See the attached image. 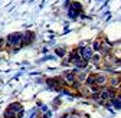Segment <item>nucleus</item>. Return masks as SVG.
<instances>
[{
  "mask_svg": "<svg viewBox=\"0 0 121 118\" xmlns=\"http://www.w3.org/2000/svg\"><path fill=\"white\" fill-rule=\"evenodd\" d=\"M66 118H81V115H79V114H77V112H72V114L66 115Z\"/></svg>",
  "mask_w": 121,
  "mask_h": 118,
  "instance_id": "13",
  "label": "nucleus"
},
{
  "mask_svg": "<svg viewBox=\"0 0 121 118\" xmlns=\"http://www.w3.org/2000/svg\"><path fill=\"white\" fill-rule=\"evenodd\" d=\"M85 84H86V86H95V73H89L86 76Z\"/></svg>",
  "mask_w": 121,
  "mask_h": 118,
  "instance_id": "11",
  "label": "nucleus"
},
{
  "mask_svg": "<svg viewBox=\"0 0 121 118\" xmlns=\"http://www.w3.org/2000/svg\"><path fill=\"white\" fill-rule=\"evenodd\" d=\"M102 40H104V38H98V39H95L94 40V43H92V49L94 51H97V52H101V48H102Z\"/></svg>",
  "mask_w": 121,
  "mask_h": 118,
  "instance_id": "7",
  "label": "nucleus"
},
{
  "mask_svg": "<svg viewBox=\"0 0 121 118\" xmlns=\"http://www.w3.org/2000/svg\"><path fill=\"white\" fill-rule=\"evenodd\" d=\"M102 61H104V56H102V53H95L94 56H92V63H95V65H102Z\"/></svg>",
  "mask_w": 121,
  "mask_h": 118,
  "instance_id": "9",
  "label": "nucleus"
},
{
  "mask_svg": "<svg viewBox=\"0 0 121 118\" xmlns=\"http://www.w3.org/2000/svg\"><path fill=\"white\" fill-rule=\"evenodd\" d=\"M81 56L85 62H89V61H92V56L95 55V51L91 48V46H82L81 48Z\"/></svg>",
  "mask_w": 121,
  "mask_h": 118,
  "instance_id": "3",
  "label": "nucleus"
},
{
  "mask_svg": "<svg viewBox=\"0 0 121 118\" xmlns=\"http://www.w3.org/2000/svg\"><path fill=\"white\" fill-rule=\"evenodd\" d=\"M71 9L69 10H72V12H75V13H77V14H79L81 12H82V6H81V3H78V2H72L71 3Z\"/></svg>",
  "mask_w": 121,
  "mask_h": 118,
  "instance_id": "10",
  "label": "nucleus"
},
{
  "mask_svg": "<svg viewBox=\"0 0 121 118\" xmlns=\"http://www.w3.org/2000/svg\"><path fill=\"white\" fill-rule=\"evenodd\" d=\"M62 79H64L65 85H68V86H73L75 84L78 82V81H77V76H75L73 72H66V73H64V75H62Z\"/></svg>",
  "mask_w": 121,
  "mask_h": 118,
  "instance_id": "4",
  "label": "nucleus"
},
{
  "mask_svg": "<svg viewBox=\"0 0 121 118\" xmlns=\"http://www.w3.org/2000/svg\"><path fill=\"white\" fill-rule=\"evenodd\" d=\"M4 43H7V42H4V39H0V49L4 46Z\"/></svg>",
  "mask_w": 121,
  "mask_h": 118,
  "instance_id": "14",
  "label": "nucleus"
},
{
  "mask_svg": "<svg viewBox=\"0 0 121 118\" xmlns=\"http://www.w3.org/2000/svg\"><path fill=\"white\" fill-rule=\"evenodd\" d=\"M22 112V107L19 104H12L6 111V118H17Z\"/></svg>",
  "mask_w": 121,
  "mask_h": 118,
  "instance_id": "2",
  "label": "nucleus"
},
{
  "mask_svg": "<svg viewBox=\"0 0 121 118\" xmlns=\"http://www.w3.org/2000/svg\"><path fill=\"white\" fill-rule=\"evenodd\" d=\"M107 84H108V78L105 76L104 73H95V85L97 86H99V88L102 86L104 88Z\"/></svg>",
  "mask_w": 121,
  "mask_h": 118,
  "instance_id": "6",
  "label": "nucleus"
},
{
  "mask_svg": "<svg viewBox=\"0 0 121 118\" xmlns=\"http://www.w3.org/2000/svg\"><path fill=\"white\" fill-rule=\"evenodd\" d=\"M7 45L9 46H13L14 49H19L22 45H23V35L22 33H12V35H9L7 36Z\"/></svg>",
  "mask_w": 121,
  "mask_h": 118,
  "instance_id": "1",
  "label": "nucleus"
},
{
  "mask_svg": "<svg viewBox=\"0 0 121 118\" xmlns=\"http://www.w3.org/2000/svg\"><path fill=\"white\" fill-rule=\"evenodd\" d=\"M33 38H35V35L32 32H26L23 35V45H29V43L33 40Z\"/></svg>",
  "mask_w": 121,
  "mask_h": 118,
  "instance_id": "8",
  "label": "nucleus"
},
{
  "mask_svg": "<svg viewBox=\"0 0 121 118\" xmlns=\"http://www.w3.org/2000/svg\"><path fill=\"white\" fill-rule=\"evenodd\" d=\"M108 84H110V88H112V89L121 88V75H112L108 79Z\"/></svg>",
  "mask_w": 121,
  "mask_h": 118,
  "instance_id": "5",
  "label": "nucleus"
},
{
  "mask_svg": "<svg viewBox=\"0 0 121 118\" xmlns=\"http://www.w3.org/2000/svg\"><path fill=\"white\" fill-rule=\"evenodd\" d=\"M55 52H56V55L60 56V58H64V56L66 55V49H65V48H56Z\"/></svg>",
  "mask_w": 121,
  "mask_h": 118,
  "instance_id": "12",
  "label": "nucleus"
}]
</instances>
